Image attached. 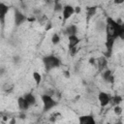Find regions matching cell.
Listing matches in <instances>:
<instances>
[{
	"mask_svg": "<svg viewBox=\"0 0 124 124\" xmlns=\"http://www.w3.org/2000/svg\"><path fill=\"white\" fill-rule=\"evenodd\" d=\"M32 78H33V79H34V81H35L36 85H39V84L42 82L43 78H42V75H41L39 72L34 71V72L32 73Z\"/></svg>",
	"mask_w": 124,
	"mask_h": 124,
	"instance_id": "obj_16",
	"label": "cell"
},
{
	"mask_svg": "<svg viewBox=\"0 0 124 124\" xmlns=\"http://www.w3.org/2000/svg\"><path fill=\"white\" fill-rule=\"evenodd\" d=\"M74 9H75V14H79L80 13V11H81V8L79 7V6H77V7H74Z\"/></svg>",
	"mask_w": 124,
	"mask_h": 124,
	"instance_id": "obj_21",
	"label": "cell"
},
{
	"mask_svg": "<svg viewBox=\"0 0 124 124\" xmlns=\"http://www.w3.org/2000/svg\"><path fill=\"white\" fill-rule=\"evenodd\" d=\"M50 41H51V44H52V45L56 46V45H58V44L60 43V36H59L57 33H54V34H52Z\"/></svg>",
	"mask_w": 124,
	"mask_h": 124,
	"instance_id": "obj_18",
	"label": "cell"
},
{
	"mask_svg": "<svg viewBox=\"0 0 124 124\" xmlns=\"http://www.w3.org/2000/svg\"><path fill=\"white\" fill-rule=\"evenodd\" d=\"M80 42V39L78 38V35H75V36H69L68 37V47H69V50L77 47V46L78 45V43Z\"/></svg>",
	"mask_w": 124,
	"mask_h": 124,
	"instance_id": "obj_10",
	"label": "cell"
},
{
	"mask_svg": "<svg viewBox=\"0 0 124 124\" xmlns=\"http://www.w3.org/2000/svg\"><path fill=\"white\" fill-rule=\"evenodd\" d=\"M62 22L63 24L75 14V9L72 5L70 4H66L63 6V9H62Z\"/></svg>",
	"mask_w": 124,
	"mask_h": 124,
	"instance_id": "obj_4",
	"label": "cell"
},
{
	"mask_svg": "<svg viewBox=\"0 0 124 124\" xmlns=\"http://www.w3.org/2000/svg\"><path fill=\"white\" fill-rule=\"evenodd\" d=\"M10 124H16V118H12V120L10 121Z\"/></svg>",
	"mask_w": 124,
	"mask_h": 124,
	"instance_id": "obj_24",
	"label": "cell"
},
{
	"mask_svg": "<svg viewBox=\"0 0 124 124\" xmlns=\"http://www.w3.org/2000/svg\"><path fill=\"white\" fill-rule=\"evenodd\" d=\"M42 61H43L44 67L46 72H50L51 70L56 69V68L60 67V65H61V60L54 54H49V55L44 56Z\"/></svg>",
	"mask_w": 124,
	"mask_h": 124,
	"instance_id": "obj_2",
	"label": "cell"
},
{
	"mask_svg": "<svg viewBox=\"0 0 124 124\" xmlns=\"http://www.w3.org/2000/svg\"><path fill=\"white\" fill-rule=\"evenodd\" d=\"M97 12V6H90L86 8V16H87V20H89Z\"/></svg>",
	"mask_w": 124,
	"mask_h": 124,
	"instance_id": "obj_15",
	"label": "cell"
},
{
	"mask_svg": "<svg viewBox=\"0 0 124 124\" xmlns=\"http://www.w3.org/2000/svg\"><path fill=\"white\" fill-rule=\"evenodd\" d=\"M78 31V28L76 24H69L65 27L64 34H66L68 37L69 36H75V35H77Z\"/></svg>",
	"mask_w": 124,
	"mask_h": 124,
	"instance_id": "obj_11",
	"label": "cell"
},
{
	"mask_svg": "<svg viewBox=\"0 0 124 124\" xmlns=\"http://www.w3.org/2000/svg\"><path fill=\"white\" fill-rule=\"evenodd\" d=\"M98 101H99L100 106L105 108L111 102V96L105 91H100L98 93Z\"/></svg>",
	"mask_w": 124,
	"mask_h": 124,
	"instance_id": "obj_6",
	"label": "cell"
},
{
	"mask_svg": "<svg viewBox=\"0 0 124 124\" xmlns=\"http://www.w3.org/2000/svg\"><path fill=\"white\" fill-rule=\"evenodd\" d=\"M89 64H91V65L96 64V59H95L94 57H91V58L89 59Z\"/></svg>",
	"mask_w": 124,
	"mask_h": 124,
	"instance_id": "obj_22",
	"label": "cell"
},
{
	"mask_svg": "<svg viewBox=\"0 0 124 124\" xmlns=\"http://www.w3.org/2000/svg\"><path fill=\"white\" fill-rule=\"evenodd\" d=\"M122 101H123L122 96H120V95H118V94H116V95H114L113 97H111V102L113 103V105H114V106L119 105Z\"/></svg>",
	"mask_w": 124,
	"mask_h": 124,
	"instance_id": "obj_17",
	"label": "cell"
},
{
	"mask_svg": "<svg viewBox=\"0 0 124 124\" xmlns=\"http://www.w3.org/2000/svg\"><path fill=\"white\" fill-rule=\"evenodd\" d=\"M96 64H97L98 70H99L100 72H103L104 70L108 69V68H107V67H108V59H107L106 57H104V56L99 57L98 59H96Z\"/></svg>",
	"mask_w": 124,
	"mask_h": 124,
	"instance_id": "obj_12",
	"label": "cell"
},
{
	"mask_svg": "<svg viewBox=\"0 0 124 124\" xmlns=\"http://www.w3.org/2000/svg\"><path fill=\"white\" fill-rule=\"evenodd\" d=\"M24 99H25V101L27 102V104L29 105V107H31V106H34L35 104H36V97H35V95L33 94V93H26V94H24L23 96H22Z\"/></svg>",
	"mask_w": 124,
	"mask_h": 124,
	"instance_id": "obj_13",
	"label": "cell"
},
{
	"mask_svg": "<svg viewBox=\"0 0 124 124\" xmlns=\"http://www.w3.org/2000/svg\"><path fill=\"white\" fill-rule=\"evenodd\" d=\"M41 101L43 103V111L44 112L49 111L50 109H52L53 108H55L58 105L57 101L54 100L52 98V96L47 94V93H45V94L41 95Z\"/></svg>",
	"mask_w": 124,
	"mask_h": 124,
	"instance_id": "obj_3",
	"label": "cell"
},
{
	"mask_svg": "<svg viewBox=\"0 0 124 124\" xmlns=\"http://www.w3.org/2000/svg\"><path fill=\"white\" fill-rule=\"evenodd\" d=\"M101 74H102V78L106 82H108V83H113L114 82V76H113L111 70L106 69L103 72H101Z\"/></svg>",
	"mask_w": 124,
	"mask_h": 124,
	"instance_id": "obj_9",
	"label": "cell"
},
{
	"mask_svg": "<svg viewBox=\"0 0 124 124\" xmlns=\"http://www.w3.org/2000/svg\"><path fill=\"white\" fill-rule=\"evenodd\" d=\"M9 6L6 5L3 2H0V24L4 25L5 23V19H6V16L9 12Z\"/></svg>",
	"mask_w": 124,
	"mask_h": 124,
	"instance_id": "obj_8",
	"label": "cell"
},
{
	"mask_svg": "<svg viewBox=\"0 0 124 124\" xmlns=\"http://www.w3.org/2000/svg\"><path fill=\"white\" fill-rule=\"evenodd\" d=\"M17 106H18L20 110H26L29 108V105L27 104V102L25 101V99L22 96L17 98Z\"/></svg>",
	"mask_w": 124,
	"mask_h": 124,
	"instance_id": "obj_14",
	"label": "cell"
},
{
	"mask_svg": "<svg viewBox=\"0 0 124 124\" xmlns=\"http://www.w3.org/2000/svg\"><path fill=\"white\" fill-rule=\"evenodd\" d=\"M78 124H96V120L92 114H84L78 116Z\"/></svg>",
	"mask_w": 124,
	"mask_h": 124,
	"instance_id": "obj_7",
	"label": "cell"
},
{
	"mask_svg": "<svg viewBox=\"0 0 124 124\" xmlns=\"http://www.w3.org/2000/svg\"><path fill=\"white\" fill-rule=\"evenodd\" d=\"M62 9H63L62 4L58 1H55L54 2V12H62Z\"/></svg>",
	"mask_w": 124,
	"mask_h": 124,
	"instance_id": "obj_19",
	"label": "cell"
},
{
	"mask_svg": "<svg viewBox=\"0 0 124 124\" xmlns=\"http://www.w3.org/2000/svg\"><path fill=\"white\" fill-rule=\"evenodd\" d=\"M113 111H114V113H115L116 115H120V114L122 113V108H121L119 105L114 106V108H113Z\"/></svg>",
	"mask_w": 124,
	"mask_h": 124,
	"instance_id": "obj_20",
	"label": "cell"
},
{
	"mask_svg": "<svg viewBox=\"0 0 124 124\" xmlns=\"http://www.w3.org/2000/svg\"><path fill=\"white\" fill-rule=\"evenodd\" d=\"M27 16L24 15L22 12H20L17 9H15L14 12V21H15V25L16 26H20L21 24H23L24 22L27 21Z\"/></svg>",
	"mask_w": 124,
	"mask_h": 124,
	"instance_id": "obj_5",
	"label": "cell"
},
{
	"mask_svg": "<svg viewBox=\"0 0 124 124\" xmlns=\"http://www.w3.org/2000/svg\"><path fill=\"white\" fill-rule=\"evenodd\" d=\"M106 124H111V123H109V122H108V123H106Z\"/></svg>",
	"mask_w": 124,
	"mask_h": 124,
	"instance_id": "obj_26",
	"label": "cell"
},
{
	"mask_svg": "<svg viewBox=\"0 0 124 124\" xmlns=\"http://www.w3.org/2000/svg\"><path fill=\"white\" fill-rule=\"evenodd\" d=\"M113 124H123V123H122V121H121V120H118V121H116V122H115V123H113Z\"/></svg>",
	"mask_w": 124,
	"mask_h": 124,
	"instance_id": "obj_25",
	"label": "cell"
},
{
	"mask_svg": "<svg viewBox=\"0 0 124 124\" xmlns=\"http://www.w3.org/2000/svg\"><path fill=\"white\" fill-rule=\"evenodd\" d=\"M105 32L106 38H120L124 40V24L113 19L110 16H108L105 22Z\"/></svg>",
	"mask_w": 124,
	"mask_h": 124,
	"instance_id": "obj_1",
	"label": "cell"
},
{
	"mask_svg": "<svg viewBox=\"0 0 124 124\" xmlns=\"http://www.w3.org/2000/svg\"><path fill=\"white\" fill-rule=\"evenodd\" d=\"M63 74L65 75V77H66L67 78H70V73H69V72H67V71H64V72H63Z\"/></svg>",
	"mask_w": 124,
	"mask_h": 124,
	"instance_id": "obj_23",
	"label": "cell"
}]
</instances>
